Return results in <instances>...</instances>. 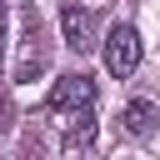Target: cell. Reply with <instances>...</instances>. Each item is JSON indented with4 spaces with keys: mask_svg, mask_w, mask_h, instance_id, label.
Returning a JSON list of instances; mask_svg holds the SVG:
<instances>
[{
    "mask_svg": "<svg viewBox=\"0 0 160 160\" xmlns=\"http://www.w3.org/2000/svg\"><path fill=\"white\" fill-rule=\"evenodd\" d=\"M90 140H95V105L65 115V150H85Z\"/></svg>",
    "mask_w": 160,
    "mask_h": 160,
    "instance_id": "obj_4",
    "label": "cell"
},
{
    "mask_svg": "<svg viewBox=\"0 0 160 160\" xmlns=\"http://www.w3.org/2000/svg\"><path fill=\"white\" fill-rule=\"evenodd\" d=\"M135 65H140V30L135 25H115L105 35V70L125 80V75H135Z\"/></svg>",
    "mask_w": 160,
    "mask_h": 160,
    "instance_id": "obj_2",
    "label": "cell"
},
{
    "mask_svg": "<svg viewBox=\"0 0 160 160\" xmlns=\"http://www.w3.org/2000/svg\"><path fill=\"white\" fill-rule=\"evenodd\" d=\"M0 45H5V15H0Z\"/></svg>",
    "mask_w": 160,
    "mask_h": 160,
    "instance_id": "obj_6",
    "label": "cell"
},
{
    "mask_svg": "<svg viewBox=\"0 0 160 160\" xmlns=\"http://www.w3.org/2000/svg\"><path fill=\"white\" fill-rule=\"evenodd\" d=\"M85 105H95V80L85 70H65L45 95V115H55V120H65V115H75Z\"/></svg>",
    "mask_w": 160,
    "mask_h": 160,
    "instance_id": "obj_1",
    "label": "cell"
},
{
    "mask_svg": "<svg viewBox=\"0 0 160 160\" xmlns=\"http://www.w3.org/2000/svg\"><path fill=\"white\" fill-rule=\"evenodd\" d=\"M120 120H125L130 135H150V130H155V105H150V100H130Z\"/></svg>",
    "mask_w": 160,
    "mask_h": 160,
    "instance_id": "obj_5",
    "label": "cell"
},
{
    "mask_svg": "<svg viewBox=\"0 0 160 160\" xmlns=\"http://www.w3.org/2000/svg\"><path fill=\"white\" fill-rule=\"evenodd\" d=\"M60 40H65L70 50H80V55L95 50V45H100V40H95V15L80 10V5H65V10H60Z\"/></svg>",
    "mask_w": 160,
    "mask_h": 160,
    "instance_id": "obj_3",
    "label": "cell"
}]
</instances>
